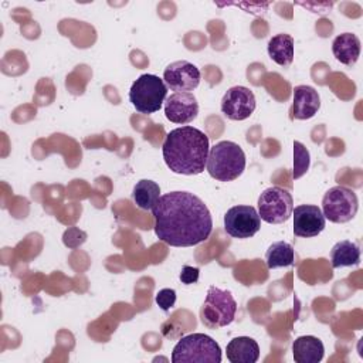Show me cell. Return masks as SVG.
<instances>
[{
    "mask_svg": "<svg viewBox=\"0 0 363 363\" xmlns=\"http://www.w3.org/2000/svg\"><path fill=\"white\" fill-rule=\"evenodd\" d=\"M155 234L172 247H193L213 231V218L204 201L190 191H170L152 208Z\"/></svg>",
    "mask_w": 363,
    "mask_h": 363,
    "instance_id": "6da1fadb",
    "label": "cell"
},
{
    "mask_svg": "<svg viewBox=\"0 0 363 363\" xmlns=\"http://www.w3.org/2000/svg\"><path fill=\"white\" fill-rule=\"evenodd\" d=\"M210 150L208 136L193 126L172 129L163 142L166 166L177 174L194 176L204 172Z\"/></svg>",
    "mask_w": 363,
    "mask_h": 363,
    "instance_id": "7a4b0ae2",
    "label": "cell"
},
{
    "mask_svg": "<svg viewBox=\"0 0 363 363\" xmlns=\"http://www.w3.org/2000/svg\"><path fill=\"white\" fill-rule=\"evenodd\" d=\"M206 169L218 182H233L245 169V153L238 143L221 140L210 147Z\"/></svg>",
    "mask_w": 363,
    "mask_h": 363,
    "instance_id": "3957f363",
    "label": "cell"
},
{
    "mask_svg": "<svg viewBox=\"0 0 363 363\" xmlns=\"http://www.w3.org/2000/svg\"><path fill=\"white\" fill-rule=\"evenodd\" d=\"M173 363H220V345L208 335L191 333L182 337L172 352Z\"/></svg>",
    "mask_w": 363,
    "mask_h": 363,
    "instance_id": "277c9868",
    "label": "cell"
},
{
    "mask_svg": "<svg viewBox=\"0 0 363 363\" xmlns=\"http://www.w3.org/2000/svg\"><path fill=\"white\" fill-rule=\"evenodd\" d=\"M237 313V302L233 294L218 286H208L204 302L200 308V320L208 329L228 326Z\"/></svg>",
    "mask_w": 363,
    "mask_h": 363,
    "instance_id": "5b68a950",
    "label": "cell"
},
{
    "mask_svg": "<svg viewBox=\"0 0 363 363\" xmlns=\"http://www.w3.org/2000/svg\"><path fill=\"white\" fill-rule=\"evenodd\" d=\"M166 95L167 86L164 81L153 74H142L129 89L132 106L145 115L157 112L166 101Z\"/></svg>",
    "mask_w": 363,
    "mask_h": 363,
    "instance_id": "8992f818",
    "label": "cell"
},
{
    "mask_svg": "<svg viewBox=\"0 0 363 363\" xmlns=\"http://www.w3.org/2000/svg\"><path fill=\"white\" fill-rule=\"evenodd\" d=\"M320 210L326 220L336 224H345L354 218L359 210V200L352 189L346 186H333L323 194Z\"/></svg>",
    "mask_w": 363,
    "mask_h": 363,
    "instance_id": "52a82bcc",
    "label": "cell"
},
{
    "mask_svg": "<svg viewBox=\"0 0 363 363\" xmlns=\"http://www.w3.org/2000/svg\"><path fill=\"white\" fill-rule=\"evenodd\" d=\"M258 216L268 224L285 223L294 210V200L286 189L272 186L265 189L258 197Z\"/></svg>",
    "mask_w": 363,
    "mask_h": 363,
    "instance_id": "ba28073f",
    "label": "cell"
},
{
    "mask_svg": "<svg viewBox=\"0 0 363 363\" xmlns=\"http://www.w3.org/2000/svg\"><path fill=\"white\" fill-rule=\"evenodd\" d=\"M261 228V218L252 206H234L224 214V230L233 238H250Z\"/></svg>",
    "mask_w": 363,
    "mask_h": 363,
    "instance_id": "9c48e42d",
    "label": "cell"
},
{
    "mask_svg": "<svg viewBox=\"0 0 363 363\" xmlns=\"http://www.w3.org/2000/svg\"><path fill=\"white\" fill-rule=\"evenodd\" d=\"M257 102L254 92L242 85L227 89L221 99V112L231 121H244L252 115Z\"/></svg>",
    "mask_w": 363,
    "mask_h": 363,
    "instance_id": "30bf717a",
    "label": "cell"
},
{
    "mask_svg": "<svg viewBox=\"0 0 363 363\" xmlns=\"http://www.w3.org/2000/svg\"><path fill=\"white\" fill-rule=\"evenodd\" d=\"M200 79V69L186 60L170 62L163 71V81L166 86L176 92H190L196 89Z\"/></svg>",
    "mask_w": 363,
    "mask_h": 363,
    "instance_id": "8fae6325",
    "label": "cell"
},
{
    "mask_svg": "<svg viewBox=\"0 0 363 363\" xmlns=\"http://www.w3.org/2000/svg\"><path fill=\"white\" fill-rule=\"evenodd\" d=\"M294 234L296 237H316L325 228L326 218L320 207L313 204H301L292 210Z\"/></svg>",
    "mask_w": 363,
    "mask_h": 363,
    "instance_id": "7c38bea8",
    "label": "cell"
},
{
    "mask_svg": "<svg viewBox=\"0 0 363 363\" xmlns=\"http://www.w3.org/2000/svg\"><path fill=\"white\" fill-rule=\"evenodd\" d=\"M197 113L199 104L191 92H174L164 101V116L173 123H190Z\"/></svg>",
    "mask_w": 363,
    "mask_h": 363,
    "instance_id": "4fadbf2b",
    "label": "cell"
},
{
    "mask_svg": "<svg viewBox=\"0 0 363 363\" xmlns=\"http://www.w3.org/2000/svg\"><path fill=\"white\" fill-rule=\"evenodd\" d=\"M320 108V96L313 86L296 85L292 92V118L311 119Z\"/></svg>",
    "mask_w": 363,
    "mask_h": 363,
    "instance_id": "5bb4252c",
    "label": "cell"
},
{
    "mask_svg": "<svg viewBox=\"0 0 363 363\" xmlns=\"http://www.w3.org/2000/svg\"><path fill=\"white\" fill-rule=\"evenodd\" d=\"M225 353L231 363H255L259 359V346L250 336H238L227 343Z\"/></svg>",
    "mask_w": 363,
    "mask_h": 363,
    "instance_id": "9a60e30c",
    "label": "cell"
},
{
    "mask_svg": "<svg viewBox=\"0 0 363 363\" xmlns=\"http://www.w3.org/2000/svg\"><path fill=\"white\" fill-rule=\"evenodd\" d=\"M323 354L325 346L316 336H299L292 343V356L296 363H318Z\"/></svg>",
    "mask_w": 363,
    "mask_h": 363,
    "instance_id": "2e32d148",
    "label": "cell"
},
{
    "mask_svg": "<svg viewBox=\"0 0 363 363\" xmlns=\"http://www.w3.org/2000/svg\"><path fill=\"white\" fill-rule=\"evenodd\" d=\"M332 52L339 62L347 67L354 65L360 57L359 37L352 33L339 34L337 37H335L332 43Z\"/></svg>",
    "mask_w": 363,
    "mask_h": 363,
    "instance_id": "e0dca14e",
    "label": "cell"
},
{
    "mask_svg": "<svg viewBox=\"0 0 363 363\" xmlns=\"http://www.w3.org/2000/svg\"><path fill=\"white\" fill-rule=\"evenodd\" d=\"M267 51L269 58L281 65V67H288L294 61V38L289 34L279 33L275 34L274 37L269 38Z\"/></svg>",
    "mask_w": 363,
    "mask_h": 363,
    "instance_id": "ac0fdd59",
    "label": "cell"
},
{
    "mask_svg": "<svg viewBox=\"0 0 363 363\" xmlns=\"http://www.w3.org/2000/svg\"><path fill=\"white\" fill-rule=\"evenodd\" d=\"M330 261L333 268L352 267L360 264V247L354 241L342 240L330 250Z\"/></svg>",
    "mask_w": 363,
    "mask_h": 363,
    "instance_id": "d6986e66",
    "label": "cell"
},
{
    "mask_svg": "<svg viewBox=\"0 0 363 363\" xmlns=\"http://www.w3.org/2000/svg\"><path fill=\"white\" fill-rule=\"evenodd\" d=\"M265 262L269 269L294 265L295 262L294 247L286 241L272 242L265 252Z\"/></svg>",
    "mask_w": 363,
    "mask_h": 363,
    "instance_id": "ffe728a7",
    "label": "cell"
},
{
    "mask_svg": "<svg viewBox=\"0 0 363 363\" xmlns=\"http://www.w3.org/2000/svg\"><path fill=\"white\" fill-rule=\"evenodd\" d=\"M160 197V187L156 182L142 179L133 186L132 199L135 204L142 210H152Z\"/></svg>",
    "mask_w": 363,
    "mask_h": 363,
    "instance_id": "44dd1931",
    "label": "cell"
},
{
    "mask_svg": "<svg viewBox=\"0 0 363 363\" xmlns=\"http://www.w3.org/2000/svg\"><path fill=\"white\" fill-rule=\"evenodd\" d=\"M311 166V155L306 146L298 140L294 142V170L292 177L296 180L302 177Z\"/></svg>",
    "mask_w": 363,
    "mask_h": 363,
    "instance_id": "7402d4cb",
    "label": "cell"
},
{
    "mask_svg": "<svg viewBox=\"0 0 363 363\" xmlns=\"http://www.w3.org/2000/svg\"><path fill=\"white\" fill-rule=\"evenodd\" d=\"M155 301L162 311L167 312L176 302V291L172 288H163L156 294Z\"/></svg>",
    "mask_w": 363,
    "mask_h": 363,
    "instance_id": "603a6c76",
    "label": "cell"
},
{
    "mask_svg": "<svg viewBox=\"0 0 363 363\" xmlns=\"http://www.w3.org/2000/svg\"><path fill=\"white\" fill-rule=\"evenodd\" d=\"M199 275H200V269L196 267H190V265H184L180 271V281L184 285H191L196 284L199 281Z\"/></svg>",
    "mask_w": 363,
    "mask_h": 363,
    "instance_id": "cb8c5ba5",
    "label": "cell"
}]
</instances>
